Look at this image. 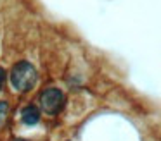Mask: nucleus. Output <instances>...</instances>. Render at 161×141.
Wrapping results in <instances>:
<instances>
[{
  "instance_id": "4",
  "label": "nucleus",
  "mask_w": 161,
  "mask_h": 141,
  "mask_svg": "<svg viewBox=\"0 0 161 141\" xmlns=\"http://www.w3.org/2000/svg\"><path fill=\"white\" fill-rule=\"evenodd\" d=\"M7 110H9V105L5 102H0V127L5 124V119H7Z\"/></svg>"
},
{
  "instance_id": "5",
  "label": "nucleus",
  "mask_w": 161,
  "mask_h": 141,
  "mask_svg": "<svg viewBox=\"0 0 161 141\" xmlns=\"http://www.w3.org/2000/svg\"><path fill=\"white\" fill-rule=\"evenodd\" d=\"M2 78H4V71L0 69V89H2Z\"/></svg>"
},
{
  "instance_id": "2",
  "label": "nucleus",
  "mask_w": 161,
  "mask_h": 141,
  "mask_svg": "<svg viewBox=\"0 0 161 141\" xmlns=\"http://www.w3.org/2000/svg\"><path fill=\"white\" fill-rule=\"evenodd\" d=\"M40 107L45 113H57L64 107V95L57 88H47L45 91L40 95Z\"/></svg>"
},
{
  "instance_id": "1",
  "label": "nucleus",
  "mask_w": 161,
  "mask_h": 141,
  "mask_svg": "<svg viewBox=\"0 0 161 141\" xmlns=\"http://www.w3.org/2000/svg\"><path fill=\"white\" fill-rule=\"evenodd\" d=\"M36 83V71L30 62L23 60L12 67L11 72V84L18 91H28Z\"/></svg>"
},
{
  "instance_id": "3",
  "label": "nucleus",
  "mask_w": 161,
  "mask_h": 141,
  "mask_svg": "<svg viewBox=\"0 0 161 141\" xmlns=\"http://www.w3.org/2000/svg\"><path fill=\"white\" fill-rule=\"evenodd\" d=\"M21 119H23L25 124L33 126V124H36L40 120V110L36 108V107H33V105L25 107V108L21 110Z\"/></svg>"
}]
</instances>
